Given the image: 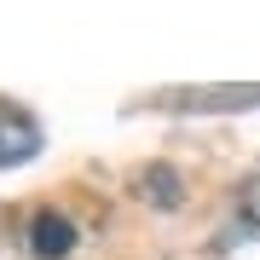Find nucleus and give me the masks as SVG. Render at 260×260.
<instances>
[{"label":"nucleus","mask_w":260,"mask_h":260,"mask_svg":"<svg viewBox=\"0 0 260 260\" xmlns=\"http://www.w3.org/2000/svg\"><path fill=\"white\" fill-rule=\"evenodd\" d=\"M232 232H243V237L260 243V174H249L237 185V197H232Z\"/></svg>","instance_id":"5"},{"label":"nucleus","mask_w":260,"mask_h":260,"mask_svg":"<svg viewBox=\"0 0 260 260\" xmlns=\"http://www.w3.org/2000/svg\"><path fill=\"white\" fill-rule=\"evenodd\" d=\"M139 197L150 208H179V203H185V174H179L174 162H150L139 174Z\"/></svg>","instance_id":"4"},{"label":"nucleus","mask_w":260,"mask_h":260,"mask_svg":"<svg viewBox=\"0 0 260 260\" xmlns=\"http://www.w3.org/2000/svg\"><path fill=\"white\" fill-rule=\"evenodd\" d=\"M75 220L70 214H58V208H35L29 214V232H23V249L35 254V260H70L75 254Z\"/></svg>","instance_id":"3"},{"label":"nucleus","mask_w":260,"mask_h":260,"mask_svg":"<svg viewBox=\"0 0 260 260\" xmlns=\"http://www.w3.org/2000/svg\"><path fill=\"white\" fill-rule=\"evenodd\" d=\"M150 110L162 116H237V110H260V87H162L150 93Z\"/></svg>","instance_id":"1"},{"label":"nucleus","mask_w":260,"mask_h":260,"mask_svg":"<svg viewBox=\"0 0 260 260\" xmlns=\"http://www.w3.org/2000/svg\"><path fill=\"white\" fill-rule=\"evenodd\" d=\"M47 133H41L35 110H23L18 99H0V168H23L41 156Z\"/></svg>","instance_id":"2"}]
</instances>
